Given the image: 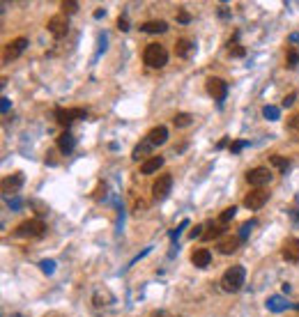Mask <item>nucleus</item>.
I'll return each instance as SVG.
<instances>
[{"mask_svg": "<svg viewBox=\"0 0 299 317\" xmlns=\"http://www.w3.org/2000/svg\"><path fill=\"white\" fill-rule=\"evenodd\" d=\"M244 283H246V271H244V267H239V264L226 269V274L221 276V287L226 292H239V290L244 287Z\"/></svg>", "mask_w": 299, "mask_h": 317, "instance_id": "f257e3e1", "label": "nucleus"}, {"mask_svg": "<svg viewBox=\"0 0 299 317\" xmlns=\"http://www.w3.org/2000/svg\"><path fill=\"white\" fill-rule=\"evenodd\" d=\"M239 244H242V239H239V237H228V239H223L221 244H219V253H223V255H230V253H235L239 248Z\"/></svg>", "mask_w": 299, "mask_h": 317, "instance_id": "aec40b11", "label": "nucleus"}, {"mask_svg": "<svg viewBox=\"0 0 299 317\" xmlns=\"http://www.w3.org/2000/svg\"><path fill=\"white\" fill-rule=\"evenodd\" d=\"M269 163L279 170V173H288V168H290V161H288L286 156H279V154H274V156H269Z\"/></svg>", "mask_w": 299, "mask_h": 317, "instance_id": "b1692460", "label": "nucleus"}, {"mask_svg": "<svg viewBox=\"0 0 299 317\" xmlns=\"http://www.w3.org/2000/svg\"><path fill=\"white\" fill-rule=\"evenodd\" d=\"M246 145H249V143H246V140H235V143L230 145V152H233V154H237L239 150H244Z\"/></svg>", "mask_w": 299, "mask_h": 317, "instance_id": "473e14b6", "label": "nucleus"}, {"mask_svg": "<svg viewBox=\"0 0 299 317\" xmlns=\"http://www.w3.org/2000/svg\"><path fill=\"white\" fill-rule=\"evenodd\" d=\"M143 32H150V35H156V32H166L168 30V23L166 21H148V23L141 25Z\"/></svg>", "mask_w": 299, "mask_h": 317, "instance_id": "4be33fe9", "label": "nucleus"}, {"mask_svg": "<svg viewBox=\"0 0 299 317\" xmlns=\"http://www.w3.org/2000/svg\"><path fill=\"white\" fill-rule=\"evenodd\" d=\"M74 147H76V136H72L69 131L60 133L58 136V150L62 152V154H72Z\"/></svg>", "mask_w": 299, "mask_h": 317, "instance_id": "f8f14e48", "label": "nucleus"}, {"mask_svg": "<svg viewBox=\"0 0 299 317\" xmlns=\"http://www.w3.org/2000/svg\"><path fill=\"white\" fill-rule=\"evenodd\" d=\"M170 186H173V177L170 175H159V180L152 184V196H154L156 203H161L163 198L170 193Z\"/></svg>", "mask_w": 299, "mask_h": 317, "instance_id": "0eeeda50", "label": "nucleus"}, {"mask_svg": "<svg viewBox=\"0 0 299 317\" xmlns=\"http://www.w3.org/2000/svg\"><path fill=\"white\" fill-rule=\"evenodd\" d=\"M246 182L251 186H256V189H263V186H267L269 182H272V173H269V168H265V166L253 168V170L246 173Z\"/></svg>", "mask_w": 299, "mask_h": 317, "instance_id": "20e7f679", "label": "nucleus"}, {"mask_svg": "<svg viewBox=\"0 0 299 317\" xmlns=\"http://www.w3.org/2000/svg\"><path fill=\"white\" fill-rule=\"evenodd\" d=\"M39 267H42L44 274H53V271H55V262H53V260H42V262H39Z\"/></svg>", "mask_w": 299, "mask_h": 317, "instance_id": "7c9ffc66", "label": "nucleus"}, {"mask_svg": "<svg viewBox=\"0 0 299 317\" xmlns=\"http://www.w3.org/2000/svg\"><path fill=\"white\" fill-rule=\"evenodd\" d=\"M154 317H163V315H154Z\"/></svg>", "mask_w": 299, "mask_h": 317, "instance_id": "a18cd8bd", "label": "nucleus"}, {"mask_svg": "<svg viewBox=\"0 0 299 317\" xmlns=\"http://www.w3.org/2000/svg\"><path fill=\"white\" fill-rule=\"evenodd\" d=\"M286 65L290 67V69H295V67L299 65V53L295 51V48H288V53H286Z\"/></svg>", "mask_w": 299, "mask_h": 317, "instance_id": "a878e982", "label": "nucleus"}, {"mask_svg": "<svg viewBox=\"0 0 299 317\" xmlns=\"http://www.w3.org/2000/svg\"><path fill=\"white\" fill-rule=\"evenodd\" d=\"M62 12H65V14H76L78 12V2H76V0H65V2H62Z\"/></svg>", "mask_w": 299, "mask_h": 317, "instance_id": "c756f323", "label": "nucleus"}, {"mask_svg": "<svg viewBox=\"0 0 299 317\" xmlns=\"http://www.w3.org/2000/svg\"><path fill=\"white\" fill-rule=\"evenodd\" d=\"M7 205H9L12 210H18V207H21V200H18V198H12V200H7Z\"/></svg>", "mask_w": 299, "mask_h": 317, "instance_id": "a19ab883", "label": "nucleus"}, {"mask_svg": "<svg viewBox=\"0 0 299 317\" xmlns=\"http://www.w3.org/2000/svg\"><path fill=\"white\" fill-rule=\"evenodd\" d=\"M12 317H23V315H12Z\"/></svg>", "mask_w": 299, "mask_h": 317, "instance_id": "c03bdc74", "label": "nucleus"}, {"mask_svg": "<svg viewBox=\"0 0 299 317\" xmlns=\"http://www.w3.org/2000/svg\"><path fill=\"white\" fill-rule=\"evenodd\" d=\"M48 32L55 37V39H62V37L67 35V30H69V23H67V14H55V16L48 18L46 23Z\"/></svg>", "mask_w": 299, "mask_h": 317, "instance_id": "39448f33", "label": "nucleus"}, {"mask_svg": "<svg viewBox=\"0 0 299 317\" xmlns=\"http://www.w3.org/2000/svg\"><path fill=\"white\" fill-rule=\"evenodd\" d=\"M226 145H228V138H223V140H219V145H216V147L221 150V147H226Z\"/></svg>", "mask_w": 299, "mask_h": 317, "instance_id": "37998d69", "label": "nucleus"}, {"mask_svg": "<svg viewBox=\"0 0 299 317\" xmlns=\"http://www.w3.org/2000/svg\"><path fill=\"white\" fill-rule=\"evenodd\" d=\"M143 60L148 67H154V69H161L168 62V51L161 44H148L143 51Z\"/></svg>", "mask_w": 299, "mask_h": 317, "instance_id": "f03ea898", "label": "nucleus"}, {"mask_svg": "<svg viewBox=\"0 0 299 317\" xmlns=\"http://www.w3.org/2000/svg\"><path fill=\"white\" fill-rule=\"evenodd\" d=\"M290 306H293V304L283 299L281 294H274L272 299H267V308H269L272 313H283L286 308H290Z\"/></svg>", "mask_w": 299, "mask_h": 317, "instance_id": "f3484780", "label": "nucleus"}, {"mask_svg": "<svg viewBox=\"0 0 299 317\" xmlns=\"http://www.w3.org/2000/svg\"><path fill=\"white\" fill-rule=\"evenodd\" d=\"M92 301H95V306H108V304H113V294L108 292V290H97L95 297H92Z\"/></svg>", "mask_w": 299, "mask_h": 317, "instance_id": "5701e85b", "label": "nucleus"}, {"mask_svg": "<svg viewBox=\"0 0 299 317\" xmlns=\"http://www.w3.org/2000/svg\"><path fill=\"white\" fill-rule=\"evenodd\" d=\"M118 28H120L122 32L129 30V21H127V16H120V18H118Z\"/></svg>", "mask_w": 299, "mask_h": 317, "instance_id": "e433bc0d", "label": "nucleus"}, {"mask_svg": "<svg viewBox=\"0 0 299 317\" xmlns=\"http://www.w3.org/2000/svg\"><path fill=\"white\" fill-rule=\"evenodd\" d=\"M0 110H2V113H7V110H9V99H5V97H2V106H0Z\"/></svg>", "mask_w": 299, "mask_h": 317, "instance_id": "79ce46f5", "label": "nucleus"}, {"mask_svg": "<svg viewBox=\"0 0 299 317\" xmlns=\"http://www.w3.org/2000/svg\"><path fill=\"white\" fill-rule=\"evenodd\" d=\"M148 140L152 145H163L168 140V129L166 126H154V129L148 133Z\"/></svg>", "mask_w": 299, "mask_h": 317, "instance_id": "dca6fc26", "label": "nucleus"}, {"mask_svg": "<svg viewBox=\"0 0 299 317\" xmlns=\"http://www.w3.org/2000/svg\"><path fill=\"white\" fill-rule=\"evenodd\" d=\"M295 97H297V95H295V92H290V95H288L286 97V99H283V106H293V104H295Z\"/></svg>", "mask_w": 299, "mask_h": 317, "instance_id": "58836bf2", "label": "nucleus"}, {"mask_svg": "<svg viewBox=\"0 0 299 317\" xmlns=\"http://www.w3.org/2000/svg\"><path fill=\"white\" fill-rule=\"evenodd\" d=\"M25 46H28V39H25V37H16L14 42H9V44H7V48H5V62L18 58V55L25 51Z\"/></svg>", "mask_w": 299, "mask_h": 317, "instance_id": "9d476101", "label": "nucleus"}, {"mask_svg": "<svg viewBox=\"0 0 299 317\" xmlns=\"http://www.w3.org/2000/svg\"><path fill=\"white\" fill-rule=\"evenodd\" d=\"M235 214H237V207L233 205V207H228V210H223V211H221V216H219V221H221V223H228L230 218H235Z\"/></svg>", "mask_w": 299, "mask_h": 317, "instance_id": "c85d7f7f", "label": "nucleus"}, {"mask_svg": "<svg viewBox=\"0 0 299 317\" xmlns=\"http://www.w3.org/2000/svg\"><path fill=\"white\" fill-rule=\"evenodd\" d=\"M191 262L196 264L198 269H205V267H209V262H212V253H209L207 248H196V251L191 253Z\"/></svg>", "mask_w": 299, "mask_h": 317, "instance_id": "ddd939ff", "label": "nucleus"}, {"mask_svg": "<svg viewBox=\"0 0 299 317\" xmlns=\"http://www.w3.org/2000/svg\"><path fill=\"white\" fill-rule=\"evenodd\" d=\"M207 92H209V97H212V99H216V102L221 104L223 99H226V95H228L226 81H223V78H216V76L207 78Z\"/></svg>", "mask_w": 299, "mask_h": 317, "instance_id": "423d86ee", "label": "nucleus"}, {"mask_svg": "<svg viewBox=\"0 0 299 317\" xmlns=\"http://www.w3.org/2000/svg\"><path fill=\"white\" fill-rule=\"evenodd\" d=\"M281 255H283V260H288V262H299V239L297 237H290V239L283 244Z\"/></svg>", "mask_w": 299, "mask_h": 317, "instance_id": "9b49d317", "label": "nucleus"}, {"mask_svg": "<svg viewBox=\"0 0 299 317\" xmlns=\"http://www.w3.org/2000/svg\"><path fill=\"white\" fill-rule=\"evenodd\" d=\"M193 51V44L191 39H186V37H179L177 42H175V55L177 58H189Z\"/></svg>", "mask_w": 299, "mask_h": 317, "instance_id": "2eb2a0df", "label": "nucleus"}, {"mask_svg": "<svg viewBox=\"0 0 299 317\" xmlns=\"http://www.w3.org/2000/svg\"><path fill=\"white\" fill-rule=\"evenodd\" d=\"M267 200H269V191L256 189V191H251L249 196L244 198V207H246V210H260Z\"/></svg>", "mask_w": 299, "mask_h": 317, "instance_id": "1a4fd4ad", "label": "nucleus"}, {"mask_svg": "<svg viewBox=\"0 0 299 317\" xmlns=\"http://www.w3.org/2000/svg\"><path fill=\"white\" fill-rule=\"evenodd\" d=\"M186 225H189V221H186V218H184V221L179 223V227H177V230H173V232H170V239H177V237H179V234H182V230H184Z\"/></svg>", "mask_w": 299, "mask_h": 317, "instance_id": "72a5a7b5", "label": "nucleus"}, {"mask_svg": "<svg viewBox=\"0 0 299 317\" xmlns=\"http://www.w3.org/2000/svg\"><path fill=\"white\" fill-rule=\"evenodd\" d=\"M44 232H46V223L39 221V218H28L16 227V237H28V239L44 237Z\"/></svg>", "mask_w": 299, "mask_h": 317, "instance_id": "7ed1b4c3", "label": "nucleus"}, {"mask_svg": "<svg viewBox=\"0 0 299 317\" xmlns=\"http://www.w3.org/2000/svg\"><path fill=\"white\" fill-rule=\"evenodd\" d=\"M207 230H205V239H216V237H221L223 232H226V223H221V221H216V223H207Z\"/></svg>", "mask_w": 299, "mask_h": 317, "instance_id": "6ab92c4d", "label": "nucleus"}, {"mask_svg": "<svg viewBox=\"0 0 299 317\" xmlns=\"http://www.w3.org/2000/svg\"><path fill=\"white\" fill-rule=\"evenodd\" d=\"M288 129H293V131H299V115H293V117L288 120Z\"/></svg>", "mask_w": 299, "mask_h": 317, "instance_id": "f704fd0d", "label": "nucleus"}, {"mask_svg": "<svg viewBox=\"0 0 299 317\" xmlns=\"http://www.w3.org/2000/svg\"><path fill=\"white\" fill-rule=\"evenodd\" d=\"M228 53L233 55V58H244L246 51H244V46H239V44H233V42H230V46H228Z\"/></svg>", "mask_w": 299, "mask_h": 317, "instance_id": "cd10ccee", "label": "nucleus"}, {"mask_svg": "<svg viewBox=\"0 0 299 317\" xmlns=\"http://www.w3.org/2000/svg\"><path fill=\"white\" fill-rule=\"evenodd\" d=\"M191 122H193V117H191L189 113H177V115L173 117V124L177 126V129H182V126H189Z\"/></svg>", "mask_w": 299, "mask_h": 317, "instance_id": "393cba45", "label": "nucleus"}, {"mask_svg": "<svg viewBox=\"0 0 299 317\" xmlns=\"http://www.w3.org/2000/svg\"><path fill=\"white\" fill-rule=\"evenodd\" d=\"M253 225H256V221H246L244 225H242V232H239V239L244 241L246 237H249V232H251V227H253Z\"/></svg>", "mask_w": 299, "mask_h": 317, "instance_id": "2f4dec72", "label": "nucleus"}, {"mask_svg": "<svg viewBox=\"0 0 299 317\" xmlns=\"http://www.w3.org/2000/svg\"><path fill=\"white\" fill-rule=\"evenodd\" d=\"M203 227L205 225H196V227H193V230H191V239H196V237H203V234H205Z\"/></svg>", "mask_w": 299, "mask_h": 317, "instance_id": "4c0bfd02", "label": "nucleus"}, {"mask_svg": "<svg viewBox=\"0 0 299 317\" xmlns=\"http://www.w3.org/2000/svg\"><path fill=\"white\" fill-rule=\"evenodd\" d=\"M263 115H265V120L276 122V120H279V108H276V106H265Z\"/></svg>", "mask_w": 299, "mask_h": 317, "instance_id": "bb28decb", "label": "nucleus"}, {"mask_svg": "<svg viewBox=\"0 0 299 317\" xmlns=\"http://www.w3.org/2000/svg\"><path fill=\"white\" fill-rule=\"evenodd\" d=\"M177 21H179V23H189V21H191V16H189L186 12H179L177 14Z\"/></svg>", "mask_w": 299, "mask_h": 317, "instance_id": "ea45409f", "label": "nucleus"}, {"mask_svg": "<svg viewBox=\"0 0 299 317\" xmlns=\"http://www.w3.org/2000/svg\"><path fill=\"white\" fill-rule=\"evenodd\" d=\"M21 186H23V175L21 173H14L12 177H5V180H2V191L5 193H16Z\"/></svg>", "mask_w": 299, "mask_h": 317, "instance_id": "4468645a", "label": "nucleus"}, {"mask_svg": "<svg viewBox=\"0 0 299 317\" xmlns=\"http://www.w3.org/2000/svg\"><path fill=\"white\" fill-rule=\"evenodd\" d=\"M163 166V156H152L148 161L141 166V173L143 175H152V173H159V168Z\"/></svg>", "mask_w": 299, "mask_h": 317, "instance_id": "a211bd4d", "label": "nucleus"}, {"mask_svg": "<svg viewBox=\"0 0 299 317\" xmlns=\"http://www.w3.org/2000/svg\"><path fill=\"white\" fill-rule=\"evenodd\" d=\"M85 108H58L55 110V117H58V122L62 126H69L74 120H78V117H85Z\"/></svg>", "mask_w": 299, "mask_h": 317, "instance_id": "6e6552de", "label": "nucleus"}, {"mask_svg": "<svg viewBox=\"0 0 299 317\" xmlns=\"http://www.w3.org/2000/svg\"><path fill=\"white\" fill-rule=\"evenodd\" d=\"M152 147H154V145L150 143L148 138H145V140H141V143H138L136 147H134V152H132V159H136V161H141L143 156H148L150 152H152Z\"/></svg>", "mask_w": 299, "mask_h": 317, "instance_id": "412c9836", "label": "nucleus"}, {"mask_svg": "<svg viewBox=\"0 0 299 317\" xmlns=\"http://www.w3.org/2000/svg\"><path fill=\"white\" fill-rule=\"evenodd\" d=\"M145 210H148V203H145V200H138V203H136V207H134V214H143V211Z\"/></svg>", "mask_w": 299, "mask_h": 317, "instance_id": "c9c22d12", "label": "nucleus"}]
</instances>
